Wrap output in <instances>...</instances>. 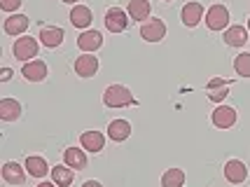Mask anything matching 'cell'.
<instances>
[{
  "label": "cell",
  "instance_id": "cell-17",
  "mask_svg": "<svg viewBox=\"0 0 250 187\" xmlns=\"http://www.w3.org/2000/svg\"><path fill=\"white\" fill-rule=\"evenodd\" d=\"M28 23L31 21H28L26 14H12V17L5 19V26H2V28H5V33L7 35H17V38H19L21 33H26Z\"/></svg>",
  "mask_w": 250,
  "mask_h": 187
},
{
  "label": "cell",
  "instance_id": "cell-3",
  "mask_svg": "<svg viewBox=\"0 0 250 187\" xmlns=\"http://www.w3.org/2000/svg\"><path fill=\"white\" fill-rule=\"evenodd\" d=\"M229 23V10L225 5H213L206 12V26L210 31H227Z\"/></svg>",
  "mask_w": 250,
  "mask_h": 187
},
{
  "label": "cell",
  "instance_id": "cell-21",
  "mask_svg": "<svg viewBox=\"0 0 250 187\" xmlns=\"http://www.w3.org/2000/svg\"><path fill=\"white\" fill-rule=\"evenodd\" d=\"M63 162L65 166H70L75 171H82V168H87V154H84V150L68 147V150H63Z\"/></svg>",
  "mask_w": 250,
  "mask_h": 187
},
{
  "label": "cell",
  "instance_id": "cell-19",
  "mask_svg": "<svg viewBox=\"0 0 250 187\" xmlns=\"http://www.w3.org/2000/svg\"><path fill=\"white\" fill-rule=\"evenodd\" d=\"M94 21V17H91V10H89L87 5H75L73 12H70V23L75 26V28H89Z\"/></svg>",
  "mask_w": 250,
  "mask_h": 187
},
{
  "label": "cell",
  "instance_id": "cell-13",
  "mask_svg": "<svg viewBox=\"0 0 250 187\" xmlns=\"http://www.w3.org/2000/svg\"><path fill=\"white\" fill-rule=\"evenodd\" d=\"M21 75L26 77L28 82H42L44 77H47V63H44V61H40V59L28 61V63L21 68Z\"/></svg>",
  "mask_w": 250,
  "mask_h": 187
},
{
  "label": "cell",
  "instance_id": "cell-31",
  "mask_svg": "<svg viewBox=\"0 0 250 187\" xmlns=\"http://www.w3.org/2000/svg\"><path fill=\"white\" fill-rule=\"evenodd\" d=\"M61 2H68V5H75L77 0H61Z\"/></svg>",
  "mask_w": 250,
  "mask_h": 187
},
{
  "label": "cell",
  "instance_id": "cell-28",
  "mask_svg": "<svg viewBox=\"0 0 250 187\" xmlns=\"http://www.w3.org/2000/svg\"><path fill=\"white\" fill-rule=\"evenodd\" d=\"M0 80H2V82L12 80V70H10V68H2V73H0Z\"/></svg>",
  "mask_w": 250,
  "mask_h": 187
},
{
  "label": "cell",
  "instance_id": "cell-14",
  "mask_svg": "<svg viewBox=\"0 0 250 187\" xmlns=\"http://www.w3.org/2000/svg\"><path fill=\"white\" fill-rule=\"evenodd\" d=\"M80 143H82V147H84L87 152L98 154L103 150V145H105V138H103L101 131H84L80 136Z\"/></svg>",
  "mask_w": 250,
  "mask_h": 187
},
{
  "label": "cell",
  "instance_id": "cell-12",
  "mask_svg": "<svg viewBox=\"0 0 250 187\" xmlns=\"http://www.w3.org/2000/svg\"><path fill=\"white\" fill-rule=\"evenodd\" d=\"M38 38H40V44L54 49V47H59V44L63 42V28H59V26H44V28H40Z\"/></svg>",
  "mask_w": 250,
  "mask_h": 187
},
{
  "label": "cell",
  "instance_id": "cell-20",
  "mask_svg": "<svg viewBox=\"0 0 250 187\" xmlns=\"http://www.w3.org/2000/svg\"><path fill=\"white\" fill-rule=\"evenodd\" d=\"M131 21H147L150 19V0H129Z\"/></svg>",
  "mask_w": 250,
  "mask_h": 187
},
{
  "label": "cell",
  "instance_id": "cell-33",
  "mask_svg": "<svg viewBox=\"0 0 250 187\" xmlns=\"http://www.w3.org/2000/svg\"><path fill=\"white\" fill-rule=\"evenodd\" d=\"M166 2H171V0H166Z\"/></svg>",
  "mask_w": 250,
  "mask_h": 187
},
{
  "label": "cell",
  "instance_id": "cell-11",
  "mask_svg": "<svg viewBox=\"0 0 250 187\" xmlns=\"http://www.w3.org/2000/svg\"><path fill=\"white\" fill-rule=\"evenodd\" d=\"M98 70V59L94 54H82L75 59V73L80 77H94Z\"/></svg>",
  "mask_w": 250,
  "mask_h": 187
},
{
  "label": "cell",
  "instance_id": "cell-18",
  "mask_svg": "<svg viewBox=\"0 0 250 187\" xmlns=\"http://www.w3.org/2000/svg\"><path fill=\"white\" fill-rule=\"evenodd\" d=\"M21 117V103L14 99H2L0 101V120L5 122H17Z\"/></svg>",
  "mask_w": 250,
  "mask_h": 187
},
{
  "label": "cell",
  "instance_id": "cell-27",
  "mask_svg": "<svg viewBox=\"0 0 250 187\" xmlns=\"http://www.w3.org/2000/svg\"><path fill=\"white\" fill-rule=\"evenodd\" d=\"M21 2L23 0H0V7H2L5 12H14V10L21 7Z\"/></svg>",
  "mask_w": 250,
  "mask_h": 187
},
{
  "label": "cell",
  "instance_id": "cell-22",
  "mask_svg": "<svg viewBox=\"0 0 250 187\" xmlns=\"http://www.w3.org/2000/svg\"><path fill=\"white\" fill-rule=\"evenodd\" d=\"M225 42L229 47H243V44L248 42V31L243 26H229L227 31H225Z\"/></svg>",
  "mask_w": 250,
  "mask_h": 187
},
{
  "label": "cell",
  "instance_id": "cell-7",
  "mask_svg": "<svg viewBox=\"0 0 250 187\" xmlns=\"http://www.w3.org/2000/svg\"><path fill=\"white\" fill-rule=\"evenodd\" d=\"M26 166H19L17 162H7V164H2V180L7 183V185H23V180H26Z\"/></svg>",
  "mask_w": 250,
  "mask_h": 187
},
{
  "label": "cell",
  "instance_id": "cell-8",
  "mask_svg": "<svg viewBox=\"0 0 250 187\" xmlns=\"http://www.w3.org/2000/svg\"><path fill=\"white\" fill-rule=\"evenodd\" d=\"M213 124L218 129H231L236 124V110L229 108V105H218L213 110Z\"/></svg>",
  "mask_w": 250,
  "mask_h": 187
},
{
  "label": "cell",
  "instance_id": "cell-2",
  "mask_svg": "<svg viewBox=\"0 0 250 187\" xmlns=\"http://www.w3.org/2000/svg\"><path fill=\"white\" fill-rule=\"evenodd\" d=\"M12 54L17 61H33L35 56H38V40L35 38H28V35H23V38H17V42L12 47Z\"/></svg>",
  "mask_w": 250,
  "mask_h": 187
},
{
  "label": "cell",
  "instance_id": "cell-9",
  "mask_svg": "<svg viewBox=\"0 0 250 187\" xmlns=\"http://www.w3.org/2000/svg\"><path fill=\"white\" fill-rule=\"evenodd\" d=\"M103 44V35L98 31H84V33L77 38V47L84 52V54H94L96 49H101Z\"/></svg>",
  "mask_w": 250,
  "mask_h": 187
},
{
  "label": "cell",
  "instance_id": "cell-16",
  "mask_svg": "<svg viewBox=\"0 0 250 187\" xmlns=\"http://www.w3.org/2000/svg\"><path fill=\"white\" fill-rule=\"evenodd\" d=\"M229 94V82L227 80H222V77H210L208 80V99L220 103V101H225Z\"/></svg>",
  "mask_w": 250,
  "mask_h": 187
},
{
  "label": "cell",
  "instance_id": "cell-10",
  "mask_svg": "<svg viewBox=\"0 0 250 187\" xmlns=\"http://www.w3.org/2000/svg\"><path fill=\"white\" fill-rule=\"evenodd\" d=\"M180 19H183L187 28H194L196 23L204 19V5L201 2H187L183 12H180Z\"/></svg>",
  "mask_w": 250,
  "mask_h": 187
},
{
  "label": "cell",
  "instance_id": "cell-4",
  "mask_svg": "<svg viewBox=\"0 0 250 187\" xmlns=\"http://www.w3.org/2000/svg\"><path fill=\"white\" fill-rule=\"evenodd\" d=\"M129 12L120 10V7H110L105 12V28H108L110 33H122V31H126V26H129Z\"/></svg>",
  "mask_w": 250,
  "mask_h": 187
},
{
  "label": "cell",
  "instance_id": "cell-32",
  "mask_svg": "<svg viewBox=\"0 0 250 187\" xmlns=\"http://www.w3.org/2000/svg\"><path fill=\"white\" fill-rule=\"evenodd\" d=\"M248 31H250V17H248Z\"/></svg>",
  "mask_w": 250,
  "mask_h": 187
},
{
  "label": "cell",
  "instance_id": "cell-29",
  "mask_svg": "<svg viewBox=\"0 0 250 187\" xmlns=\"http://www.w3.org/2000/svg\"><path fill=\"white\" fill-rule=\"evenodd\" d=\"M82 187H103V185H101L98 180H87V183H84Z\"/></svg>",
  "mask_w": 250,
  "mask_h": 187
},
{
  "label": "cell",
  "instance_id": "cell-25",
  "mask_svg": "<svg viewBox=\"0 0 250 187\" xmlns=\"http://www.w3.org/2000/svg\"><path fill=\"white\" fill-rule=\"evenodd\" d=\"M185 185V171L183 168H168L162 176V187H183Z\"/></svg>",
  "mask_w": 250,
  "mask_h": 187
},
{
  "label": "cell",
  "instance_id": "cell-23",
  "mask_svg": "<svg viewBox=\"0 0 250 187\" xmlns=\"http://www.w3.org/2000/svg\"><path fill=\"white\" fill-rule=\"evenodd\" d=\"M26 171H28V176H33V178H44L52 168L47 166V162H44L42 157H28L26 159Z\"/></svg>",
  "mask_w": 250,
  "mask_h": 187
},
{
  "label": "cell",
  "instance_id": "cell-15",
  "mask_svg": "<svg viewBox=\"0 0 250 187\" xmlns=\"http://www.w3.org/2000/svg\"><path fill=\"white\" fill-rule=\"evenodd\" d=\"M108 136L115 143H124L131 136V124L126 120H112L108 124Z\"/></svg>",
  "mask_w": 250,
  "mask_h": 187
},
{
  "label": "cell",
  "instance_id": "cell-5",
  "mask_svg": "<svg viewBox=\"0 0 250 187\" xmlns=\"http://www.w3.org/2000/svg\"><path fill=\"white\" fill-rule=\"evenodd\" d=\"M141 38L145 42H159L166 38V23L162 19H147L141 26Z\"/></svg>",
  "mask_w": 250,
  "mask_h": 187
},
{
  "label": "cell",
  "instance_id": "cell-1",
  "mask_svg": "<svg viewBox=\"0 0 250 187\" xmlns=\"http://www.w3.org/2000/svg\"><path fill=\"white\" fill-rule=\"evenodd\" d=\"M103 103L108 108H126V105H133L136 99H133L129 87H124V84H110L103 91Z\"/></svg>",
  "mask_w": 250,
  "mask_h": 187
},
{
  "label": "cell",
  "instance_id": "cell-24",
  "mask_svg": "<svg viewBox=\"0 0 250 187\" xmlns=\"http://www.w3.org/2000/svg\"><path fill=\"white\" fill-rule=\"evenodd\" d=\"M52 178H54V183L59 187H70V183H73L75 173H73V168H70V166L56 164L54 168H52Z\"/></svg>",
  "mask_w": 250,
  "mask_h": 187
},
{
  "label": "cell",
  "instance_id": "cell-30",
  "mask_svg": "<svg viewBox=\"0 0 250 187\" xmlns=\"http://www.w3.org/2000/svg\"><path fill=\"white\" fill-rule=\"evenodd\" d=\"M38 187H59V185H56V183H40Z\"/></svg>",
  "mask_w": 250,
  "mask_h": 187
},
{
  "label": "cell",
  "instance_id": "cell-26",
  "mask_svg": "<svg viewBox=\"0 0 250 187\" xmlns=\"http://www.w3.org/2000/svg\"><path fill=\"white\" fill-rule=\"evenodd\" d=\"M234 70H236V75H241V77H250V52H241V54L234 59Z\"/></svg>",
  "mask_w": 250,
  "mask_h": 187
},
{
  "label": "cell",
  "instance_id": "cell-6",
  "mask_svg": "<svg viewBox=\"0 0 250 187\" xmlns=\"http://www.w3.org/2000/svg\"><path fill=\"white\" fill-rule=\"evenodd\" d=\"M225 178H227V183H231V185H241L248 178V168H246V164L241 159H229L227 164H225Z\"/></svg>",
  "mask_w": 250,
  "mask_h": 187
}]
</instances>
